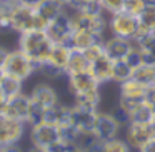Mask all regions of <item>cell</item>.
I'll return each instance as SVG.
<instances>
[{"label":"cell","instance_id":"484cf974","mask_svg":"<svg viewBox=\"0 0 155 152\" xmlns=\"http://www.w3.org/2000/svg\"><path fill=\"white\" fill-rule=\"evenodd\" d=\"M102 152H132V147L127 144L124 137H115L104 142V150Z\"/></svg>","mask_w":155,"mask_h":152},{"label":"cell","instance_id":"30bf717a","mask_svg":"<svg viewBox=\"0 0 155 152\" xmlns=\"http://www.w3.org/2000/svg\"><path fill=\"white\" fill-rule=\"evenodd\" d=\"M34 15L35 10L25 7L18 2L12 12L8 14V27L12 29L14 32H17L18 35L24 34V32L32 30V25H34Z\"/></svg>","mask_w":155,"mask_h":152},{"label":"cell","instance_id":"74e56055","mask_svg":"<svg viewBox=\"0 0 155 152\" xmlns=\"http://www.w3.org/2000/svg\"><path fill=\"white\" fill-rule=\"evenodd\" d=\"M4 77H5V70L2 67H0V84H2V80H4Z\"/></svg>","mask_w":155,"mask_h":152},{"label":"cell","instance_id":"ac0fdd59","mask_svg":"<svg viewBox=\"0 0 155 152\" xmlns=\"http://www.w3.org/2000/svg\"><path fill=\"white\" fill-rule=\"evenodd\" d=\"M70 55H72V49L67 44H54L50 54H48V59L45 62H48L54 67L65 72V69L68 65V60H70Z\"/></svg>","mask_w":155,"mask_h":152},{"label":"cell","instance_id":"d4e9b609","mask_svg":"<svg viewBox=\"0 0 155 152\" xmlns=\"http://www.w3.org/2000/svg\"><path fill=\"white\" fill-rule=\"evenodd\" d=\"M125 2L127 0H100V8L105 15L112 17L125 10Z\"/></svg>","mask_w":155,"mask_h":152},{"label":"cell","instance_id":"8fae6325","mask_svg":"<svg viewBox=\"0 0 155 152\" xmlns=\"http://www.w3.org/2000/svg\"><path fill=\"white\" fill-rule=\"evenodd\" d=\"M30 109H32L30 97H28L27 92H22L17 97L8 99L5 107H4V110H2V114L10 117V119H15V120H20V122H25V124H27Z\"/></svg>","mask_w":155,"mask_h":152},{"label":"cell","instance_id":"ba28073f","mask_svg":"<svg viewBox=\"0 0 155 152\" xmlns=\"http://www.w3.org/2000/svg\"><path fill=\"white\" fill-rule=\"evenodd\" d=\"M65 80H67V90H68V94L72 95V99L98 92L100 87H102V85L97 82V79L92 75V72H87V74H77V75H67Z\"/></svg>","mask_w":155,"mask_h":152},{"label":"cell","instance_id":"3957f363","mask_svg":"<svg viewBox=\"0 0 155 152\" xmlns=\"http://www.w3.org/2000/svg\"><path fill=\"white\" fill-rule=\"evenodd\" d=\"M27 137H28V144L30 145L44 147V149H48V150H52L55 145H58L62 142L60 129L57 125L47 124V122L28 127Z\"/></svg>","mask_w":155,"mask_h":152},{"label":"cell","instance_id":"4dcf8cb0","mask_svg":"<svg viewBox=\"0 0 155 152\" xmlns=\"http://www.w3.org/2000/svg\"><path fill=\"white\" fill-rule=\"evenodd\" d=\"M0 152H25V149H22L20 144H15V145H0Z\"/></svg>","mask_w":155,"mask_h":152},{"label":"cell","instance_id":"9c48e42d","mask_svg":"<svg viewBox=\"0 0 155 152\" xmlns=\"http://www.w3.org/2000/svg\"><path fill=\"white\" fill-rule=\"evenodd\" d=\"M124 130L120 124L117 122V119L108 112H98L97 114V120H95V127H94V134L98 140H110L115 137H122L120 132Z\"/></svg>","mask_w":155,"mask_h":152},{"label":"cell","instance_id":"e0dca14e","mask_svg":"<svg viewBox=\"0 0 155 152\" xmlns=\"http://www.w3.org/2000/svg\"><path fill=\"white\" fill-rule=\"evenodd\" d=\"M118 90H120V97L143 102L145 94H147V85H143L142 82L135 80V79L132 77V79H128V80L118 84Z\"/></svg>","mask_w":155,"mask_h":152},{"label":"cell","instance_id":"7c38bea8","mask_svg":"<svg viewBox=\"0 0 155 152\" xmlns=\"http://www.w3.org/2000/svg\"><path fill=\"white\" fill-rule=\"evenodd\" d=\"M47 35L54 44H67L70 39L72 32H74V24L68 14H62L60 17H57L55 20H52L47 27Z\"/></svg>","mask_w":155,"mask_h":152},{"label":"cell","instance_id":"1f68e13d","mask_svg":"<svg viewBox=\"0 0 155 152\" xmlns=\"http://www.w3.org/2000/svg\"><path fill=\"white\" fill-rule=\"evenodd\" d=\"M22 5H25V7L32 8V10H37V7L44 2V0H18Z\"/></svg>","mask_w":155,"mask_h":152},{"label":"cell","instance_id":"f546056e","mask_svg":"<svg viewBox=\"0 0 155 152\" xmlns=\"http://www.w3.org/2000/svg\"><path fill=\"white\" fill-rule=\"evenodd\" d=\"M10 49H7V47H2L0 45V67L4 69L5 67V64H7V59H8V55H10Z\"/></svg>","mask_w":155,"mask_h":152},{"label":"cell","instance_id":"603a6c76","mask_svg":"<svg viewBox=\"0 0 155 152\" xmlns=\"http://www.w3.org/2000/svg\"><path fill=\"white\" fill-rule=\"evenodd\" d=\"M132 77H134V69L128 65L127 60H115L114 62V77H112V82L122 84V82L128 80Z\"/></svg>","mask_w":155,"mask_h":152},{"label":"cell","instance_id":"5b68a950","mask_svg":"<svg viewBox=\"0 0 155 152\" xmlns=\"http://www.w3.org/2000/svg\"><path fill=\"white\" fill-rule=\"evenodd\" d=\"M25 92L28 94L30 100L34 102L35 105L45 109V110L60 104V94H58V90L54 87L52 82L38 80L37 84L32 85L30 90H25Z\"/></svg>","mask_w":155,"mask_h":152},{"label":"cell","instance_id":"83f0119b","mask_svg":"<svg viewBox=\"0 0 155 152\" xmlns=\"http://www.w3.org/2000/svg\"><path fill=\"white\" fill-rule=\"evenodd\" d=\"M147 0H127L125 2V12L130 15H134V17L138 19V15L143 12V8L147 7Z\"/></svg>","mask_w":155,"mask_h":152},{"label":"cell","instance_id":"ffe728a7","mask_svg":"<svg viewBox=\"0 0 155 152\" xmlns=\"http://www.w3.org/2000/svg\"><path fill=\"white\" fill-rule=\"evenodd\" d=\"M35 12L50 24L52 20H55L57 17H60V15L64 14V7L58 4L57 0H44V2L37 7Z\"/></svg>","mask_w":155,"mask_h":152},{"label":"cell","instance_id":"e575fe53","mask_svg":"<svg viewBox=\"0 0 155 152\" xmlns=\"http://www.w3.org/2000/svg\"><path fill=\"white\" fill-rule=\"evenodd\" d=\"M25 152H50V150H48V149H44V147H37V145L28 144V147L25 149Z\"/></svg>","mask_w":155,"mask_h":152},{"label":"cell","instance_id":"f1b7e54d","mask_svg":"<svg viewBox=\"0 0 155 152\" xmlns=\"http://www.w3.org/2000/svg\"><path fill=\"white\" fill-rule=\"evenodd\" d=\"M145 102H147V104H150L152 107H155V85H150V87H147Z\"/></svg>","mask_w":155,"mask_h":152},{"label":"cell","instance_id":"4fadbf2b","mask_svg":"<svg viewBox=\"0 0 155 152\" xmlns=\"http://www.w3.org/2000/svg\"><path fill=\"white\" fill-rule=\"evenodd\" d=\"M97 110H88L72 105V125L77 129L80 134H92L97 120Z\"/></svg>","mask_w":155,"mask_h":152},{"label":"cell","instance_id":"2e32d148","mask_svg":"<svg viewBox=\"0 0 155 152\" xmlns=\"http://www.w3.org/2000/svg\"><path fill=\"white\" fill-rule=\"evenodd\" d=\"M97 40L100 39L97 35H94L92 32L88 30H82V29H74L70 39H68L67 45L72 49V50H77V52H85L92 44H95Z\"/></svg>","mask_w":155,"mask_h":152},{"label":"cell","instance_id":"d590c367","mask_svg":"<svg viewBox=\"0 0 155 152\" xmlns=\"http://www.w3.org/2000/svg\"><path fill=\"white\" fill-rule=\"evenodd\" d=\"M5 104H7V97H5V94L2 92V89H0V114H2V110H4Z\"/></svg>","mask_w":155,"mask_h":152},{"label":"cell","instance_id":"8992f818","mask_svg":"<svg viewBox=\"0 0 155 152\" xmlns=\"http://www.w3.org/2000/svg\"><path fill=\"white\" fill-rule=\"evenodd\" d=\"M28 132L25 122L15 120L7 115L0 114V145H15L20 144Z\"/></svg>","mask_w":155,"mask_h":152},{"label":"cell","instance_id":"f35d334b","mask_svg":"<svg viewBox=\"0 0 155 152\" xmlns=\"http://www.w3.org/2000/svg\"><path fill=\"white\" fill-rule=\"evenodd\" d=\"M148 4H155V0H147Z\"/></svg>","mask_w":155,"mask_h":152},{"label":"cell","instance_id":"277c9868","mask_svg":"<svg viewBox=\"0 0 155 152\" xmlns=\"http://www.w3.org/2000/svg\"><path fill=\"white\" fill-rule=\"evenodd\" d=\"M138 27H140L138 19L127 14L125 10L108 17V32H110V35H115V37L134 40L137 37Z\"/></svg>","mask_w":155,"mask_h":152},{"label":"cell","instance_id":"7a4b0ae2","mask_svg":"<svg viewBox=\"0 0 155 152\" xmlns=\"http://www.w3.org/2000/svg\"><path fill=\"white\" fill-rule=\"evenodd\" d=\"M4 70L7 75L17 77V79H20L22 82H27L37 74V64H35L28 55H25L22 50L15 49V50H12L10 55H8Z\"/></svg>","mask_w":155,"mask_h":152},{"label":"cell","instance_id":"7402d4cb","mask_svg":"<svg viewBox=\"0 0 155 152\" xmlns=\"http://www.w3.org/2000/svg\"><path fill=\"white\" fill-rule=\"evenodd\" d=\"M0 89H2V92L5 94V97H7V100H8V99L17 97L22 92H25V82H22L20 79H17V77H12V75L5 74L4 80L0 84Z\"/></svg>","mask_w":155,"mask_h":152},{"label":"cell","instance_id":"4316f807","mask_svg":"<svg viewBox=\"0 0 155 152\" xmlns=\"http://www.w3.org/2000/svg\"><path fill=\"white\" fill-rule=\"evenodd\" d=\"M84 54H85V57H87L90 62H95V60H98L100 57H104V55H105L104 40H97L95 44H92L90 47L84 52Z\"/></svg>","mask_w":155,"mask_h":152},{"label":"cell","instance_id":"836d02e7","mask_svg":"<svg viewBox=\"0 0 155 152\" xmlns=\"http://www.w3.org/2000/svg\"><path fill=\"white\" fill-rule=\"evenodd\" d=\"M57 2H58V4H60L64 8H70V7H74V5L77 4L78 0H57Z\"/></svg>","mask_w":155,"mask_h":152},{"label":"cell","instance_id":"d6986e66","mask_svg":"<svg viewBox=\"0 0 155 152\" xmlns=\"http://www.w3.org/2000/svg\"><path fill=\"white\" fill-rule=\"evenodd\" d=\"M92 69V62L85 57L84 52H77L72 50L70 60H68V65L65 69V75H77V74H87Z\"/></svg>","mask_w":155,"mask_h":152},{"label":"cell","instance_id":"d6a6232c","mask_svg":"<svg viewBox=\"0 0 155 152\" xmlns=\"http://www.w3.org/2000/svg\"><path fill=\"white\" fill-rule=\"evenodd\" d=\"M135 152H155V139L150 140L148 144H145L143 147H140L138 150H135Z\"/></svg>","mask_w":155,"mask_h":152},{"label":"cell","instance_id":"9a60e30c","mask_svg":"<svg viewBox=\"0 0 155 152\" xmlns=\"http://www.w3.org/2000/svg\"><path fill=\"white\" fill-rule=\"evenodd\" d=\"M90 72L100 85L108 84V82H112V77H114V60L107 55H104L98 60L92 62Z\"/></svg>","mask_w":155,"mask_h":152},{"label":"cell","instance_id":"52a82bcc","mask_svg":"<svg viewBox=\"0 0 155 152\" xmlns=\"http://www.w3.org/2000/svg\"><path fill=\"white\" fill-rule=\"evenodd\" d=\"M124 135L122 137L127 140V144L132 147V150H138L155 139V125L153 124H135L128 122L124 127Z\"/></svg>","mask_w":155,"mask_h":152},{"label":"cell","instance_id":"8d00e7d4","mask_svg":"<svg viewBox=\"0 0 155 152\" xmlns=\"http://www.w3.org/2000/svg\"><path fill=\"white\" fill-rule=\"evenodd\" d=\"M78 4H87V5H100V0H78Z\"/></svg>","mask_w":155,"mask_h":152},{"label":"cell","instance_id":"5bb4252c","mask_svg":"<svg viewBox=\"0 0 155 152\" xmlns=\"http://www.w3.org/2000/svg\"><path fill=\"white\" fill-rule=\"evenodd\" d=\"M104 47H105V55L110 57L114 62L124 60L128 55V52L132 50V40L115 37V35H108L104 40Z\"/></svg>","mask_w":155,"mask_h":152},{"label":"cell","instance_id":"44dd1931","mask_svg":"<svg viewBox=\"0 0 155 152\" xmlns=\"http://www.w3.org/2000/svg\"><path fill=\"white\" fill-rule=\"evenodd\" d=\"M153 119H155V107H152L147 102H142L130 114V122H135V124H153Z\"/></svg>","mask_w":155,"mask_h":152},{"label":"cell","instance_id":"6da1fadb","mask_svg":"<svg viewBox=\"0 0 155 152\" xmlns=\"http://www.w3.org/2000/svg\"><path fill=\"white\" fill-rule=\"evenodd\" d=\"M52 47H54V42L48 39L47 32L44 30H28L18 35L17 49L25 55H28L37 65L44 64L48 59Z\"/></svg>","mask_w":155,"mask_h":152},{"label":"cell","instance_id":"cb8c5ba5","mask_svg":"<svg viewBox=\"0 0 155 152\" xmlns=\"http://www.w3.org/2000/svg\"><path fill=\"white\" fill-rule=\"evenodd\" d=\"M138 22L143 29L155 32V4H147L143 12L138 15Z\"/></svg>","mask_w":155,"mask_h":152}]
</instances>
